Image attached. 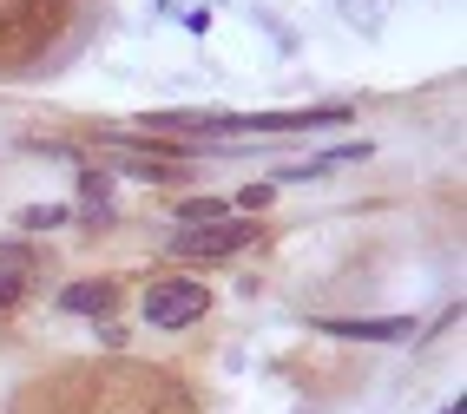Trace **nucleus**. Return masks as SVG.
Listing matches in <instances>:
<instances>
[{
  "label": "nucleus",
  "instance_id": "f257e3e1",
  "mask_svg": "<svg viewBox=\"0 0 467 414\" xmlns=\"http://www.w3.org/2000/svg\"><path fill=\"white\" fill-rule=\"evenodd\" d=\"M204 309H211V290H204L198 276H159L139 296V316H145L151 329H192Z\"/></svg>",
  "mask_w": 467,
  "mask_h": 414
},
{
  "label": "nucleus",
  "instance_id": "f03ea898",
  "mask_svg": "<svg viewBox=\"0 0 467 414\" xmlns=\"http://www.w3.org/2000/svg\"><path fill=\"white\" fill-rule=\"evenodd\" d=\"M257 243H264L257 217H224V224L178 231V237H171V257H184V264H217V257H237V250H257Z\"/></svg>",
  "mask_w": 467,
  "mask_h": 414
},
{
  "label": "nucleus",
  "instance_id": "7ed1b4c3",
  "mask_svg": "<svg viewBox=\"0 0 467 414\" xmlns=\"http://www.w3.org/2000/svg\"><path fill=\"white\" fill-rule=\"evenodd\" d=\"M323 336H349V342H401L409 316H317Z\"/></svg>",
  "mask_w": 467,
  "mask_h": 414
},
{
  "label": "nucleus",
  "instance_id": "20e7f679",
  "mask_svg": "<svg viewBox=\"0 0 467 414\" xmlns=\"http://www.w3.org/2000/svg\"><path fill=\"white\" fill-rule=\"evenodd\" d=\"M34 276H40V257H34V250H26V243H0V309H14Z\"/></svg>",
  "mask_w": 467,
  "mask_h": 414
},
{
  "label": "nucleus",
  "instance_id": "39448f33",
  "mask_svg": "<svg viewBox=\"0 0 467 414\" xmlns=\"http://www.w3.org/2000/svg\"><path fill=\"white\" fill-rule=\"evenodd\" d=\"M112 303H119V283H106V276L67 283V290H59V309L67 316H112Z\"/></svg>",
  "mask_w": 467,
  "mask_h": 414
},
{
  "label": "nucleus",
  "instance_id": "423d86ee",
  "mask_svg": "<svg viewBox=\"0 0 467 414\" xmlns=\"http://www.w3.org/2000/svg\"><path fill=\"white\" fill-rule=\"evenodd\" d=\"M112 171L145 178V184H171V178H184V165H165V158H139V151H126V145L112 151Z\"/></svg>",
  "mask_w": 467,
  "mask_h": 414
},
{
  "label": "nucleus",
  "instance_id": "0eeeda50",
  "mask_svg": "<svg viewBox=\"0 0 467 414\" xmlns=\"http://www.w3.org/2000/svg\"><path fill=\"white\" fill-rule=\"evenodd\" d=\"M171 217H178V231L224 224V217H231V198H178V204H171Z\"/></svg>",
  "mask_w": 467,
  "mask_h": 414
},
{
  "label": "nucleus",
  "instance_id": "6e6552de",
  "mask_svg": "<svg viewBox=\"0 0 467 414\" xmlns=\"http://www.w3.org/2000/svg\"><path fill=\"white\" fill-rule=\"evenodd\" d=\"M59 0H0V34H26L34 20H53Z\"/></svg>",
  "mask_w": 467,
  "mask_h": 414
},
{
  "label": "nucleus",
  "instance_id": "1a4fd4ad",
  "mask_svg": "<svg viewBox=\"0 0 467 414\" xmlns=\"http://www.w3.org/2000/svg\"><path fill=\"white\" fill-rule=\"evenodd\" d=\"M276 204V184H244V191H231V217H264Z\"/></svg>",
  "mask_w": 467,
  "mask_h": 414
},
{
  "label": "nucleus",
  "instance_id": "9d476101",
  "mask_svg": "<svg viewBox=\"0 0 467 414\" xmlns=\"http://www.w3.org/2000/svg\"><path fill=\"white\" fill-rule=\"evenodd\" d=\"M59 224H67V211H59V204H26L20 211V231H59Z\"/></svg>",
  "mask_w": 467,
  "mask_h": 414
},
{
  "label": "nucleus",
  "instance_id": "9b49d317",
  "mask_svg": "<svg viewBox=\"0 0 467 414\" xmlns=\"http://www.w3.org/2000/svg\"><path fill=\"white\" fill-rule=\"evenodd\" d=\"M441 414H467V395H454V401H448V408H441Z\"/></svg>",
  "mask_w": 467,
  "mask_h": 414
}]
</instances>
